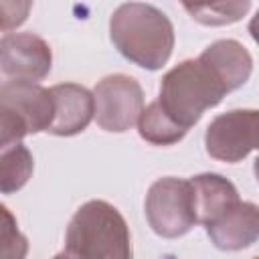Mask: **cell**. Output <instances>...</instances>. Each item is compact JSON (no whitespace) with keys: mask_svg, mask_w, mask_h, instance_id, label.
Instances as JSON below:
<instances>
[{"mask_svg":"<svg viewBox=\"0 0 259 259\" xmlns=\"http://www.w3.org/2000/svg\"><path fill=\"white\" fill-rule=\"evenodd\" d=\"M204 229L217 249L241 251L259 239V206L255 202L239 200Z\"/></svg>","mask_w":259,"mask_h":259,"instance_id":"cell-10","label":"cell"},{"mask_svg":"<svg viewBox=\"0 0 259 259\" xmlns=\"http://www.w3.org/2000/svg\"><path fill=\"white\" fill-rule=\"evenodd\" d=\"M227 93L229 89L217 71L198 57L178 63L162 77L160 97L156 101L178 127L188 132Z\"/></svg>","mask_w":259,"mask_h":259,"instance_id":"cell-2","label":"cell"},{"mask_svg":"<svg viewBox=\"0 0 259 259\" xmlns=\"http://www.w3.org/2000/svg\"><path fill=\"white\" fill-rule=\"evenodd\" d=\"M144 208L150 229L164 239H178L198 225L192 184L184 178H158L148 188Z\"/></svg>","mask_w":259,"mask_h":259,"instance_id":"cell-5","label":"cell"},{"mask_svg":"<svg viewBox=\"0 0 259 259\" xmlns=\"http://www.w3.org/2000/svg\"><path fill=\"white\" fill-rule=\"evenodd\" d=\"M109 36L123 59L148 71L162 69L174 49L170 18L144 2L119 4L109 18Z\"/></svg>","mask_w":259,"mask_h":259,"instance_id":"cell-1","label":"cell"},{"mask_svg":"<svg viewBox=\"0 0 259 259\" xmlns=\"http://www.w3.org/2000/svg\"><path fill=\"white\" fill-rule=\"evenodd\" d=\"M247 28H249L251 38H253V40L259 45V10H257V12H255V16L249 20V26H247Z\"/></svg>","mask_w":259,"mask_h":259,"instance_id":"cell-17","label":"cell"},{"mask_svg":"<svg viewBox=\"0 0 259 259\" xmlns=\"http://www.w3.org/2000/svg\"><path fill=\"white\" fill-rule=\"evenodd\" d=\"M253 259H259V257H253Z\"/></svg>","mask_w":259,"mask_h":259,"instance_id":"cell-20","label":"cell"},{"mask_svg":"<svg viewBox=\"0 0 259 259\" xmlns=\"http://www.w3.org/2000/svg\"><path fill=\"white\" fill-rule=\"evenodd\" d=\"M65 251L73 259H132L130 227L113 204L87 200L67 227Z\"/></svg>","mask_w":259,"mask_h":259,"instance_id":"cell-3","label":"cell"},{"mask_svg":"<svg viewBox=\"0 0 259 259\" xmlns=\"http://www.w3.org/2000/svg\"><path fill=\"white\" fill-rule=\"evenodd\" d=\"M184 10L204 26H223L241 20L251 8L249 0L239 2H184Z\"/></svg>","mask_w":259,"mask_h":259,"instance_id":"cell-15","label":"cell"},{"mask_svg":"<svg viewBox=\"0 0 259 259\" xmlns=\"http://www.w3.org/2000/svg\"><path fill=\"white\" fill-rule=\"evenodd\" d=\"M138 132H140L142 140H146L148 144H154V146H172V144H178L186 136V130L178 127L164 113V109L160 107L158 101H152L142 111V115L138 119Z\"/></svg>","mask_w":259,"mask_h":259,"instance_id":"cell-13","label":"cell"},{"mask_svg":"<svg viewBox=\"0 0 259 259\" xmlns=\"http://www.w3.org/2000/svg\"><path fill=\"white\" fill-rule=\"evenodd\" d=\"M95 121L101 130L121 134L127 132L144 111L142 85L123 73L107 75L93 87Z\"/></svg>","mask_w":259,"mask_h":259,"instance_id":"cell-6","label":"cell"},{"mask_svg":"<svg viewBox=\"0 0 259 259\" xmlns=\"http://www.w3.org/2000/svg\"><path fill=\"white\" fill-rule=\"evenodd\" d=\"M53 259H73V257H71V255H69L67 251H63V253H57V255H55Z\"/></svg>","mask_w":259,"mask_h":259,"instance_id":"cell-19","label":"cell"},{"mask_svg":"<svg viewBox=\"0 0 259 259\" xmlns=\"http://www.w3.org/2000/svg\"><path fill=\"white\" fill-rule=\"evenodd\" d=\"M2 217H4V227H2V241H4V259H24L28 251L26 239L20 235L16 229L14 217L10 210L2 204Z\"/></svg>","mask_w":259,"mask_h":259,"instance_id":"cell-16","label":"cell"},{"mask_svg":"<svg viewBox=\"0 0 259 259\" xmlns=\"http://www.w3.org/2000/svg\"><path fill=\"white\" fill-rule=\"evenodd\" d=\"M53 67V53L34 32H8L0 40V71L4 81L38 83Z\"/></svg>","mask_w":259,"mask_h":259,"instance_id":"cell-8","label":"cell"},{"mask_svg":"<svg viewBox=\"0 0 259 259\" xmlns=\"http://www.w3.org/2000/svg\"><path fill=\"white\" fill-rule=\"evenodd\" d=\"M55 117L51 89L38 83L4 81L0 87V148L20 144L24 136L47 132Z\"/></svg>","mask_w":259,"mask_h":259,"instance_id":"cell-4","label":"cell"},{"mask_svg":"<svg viewBox=\"0 0 259 259\" xmlns=\"http://www.w3.org/2000/svg\"><path fill=\"white\" fill-rule=\"evenodd\" d=\"M192 192H194V210L196 221L204 227L214 223L223 217L231 206H235L241 198L235 184L214 172H204L190 178Z\"/></svg>","mask_w":259,"mask_h":259,"instance_id":"cell-11","label":"cell"},{"mask_svg":"<svg viewBox=\"0 0 259 259\" xmlns=\"http://www.w3.org/2000/svg\"><path fill=\"white\" fill-rule=\"evenodd\" d=\"M198 57L204 59L217 71V75L227 85L229 93L243 87L249 81L251 71H253V59L249 51L235 38L214 40Z\"/></svg>","mask_w":259,"mask_h":259,"instance_id":"cell-12","label":"cell"},{"mask_svg":"<svg viewBox=\"0 0 259 259\" xmlns=\"http://www.w3.org/2000/svg\"><path fill=\"white\" fill-rule=\"evenodd\" d=\"M0 168H2V178H0V188L4 194L20 190L30 174H32V154L28 148L20 144H12L6 148H0Z\"/></svg>","mask_w":259,"mask_h":259,"instance_id":"cell-14","label":"cell"},{"mask_svg":"<svg viewBox=\"0 0 259 259\" xmlns=\"http://www.w3.org/2000/svg\"><path fill=\"white\" fill-rule=\"evenodd\" d=\"M253 174H255V178H257V182H259V158L253 162Z\"/></svg>","mask_w":259,"mask_h":259,"instance_id":"cell-18","label":"cell"},{"mask_svg":"<svg viewBox=\"0 0 259 259\" xmlns=\"http://www.w3.org/2000/svg\"><path fill=\"white\" fill-rule=\"evenodd\" d=\"M206 154L219 162L237 164L259 150V109H231L217 115L204 132Z\"/></svg>","mask_w":259,"mask_h":259,"instance_id":"cell-7","label":"cell"},{"mask_svg":"<svg viewBox=\"0 0 259 259\" xmlns=\"http://www.w3.org/2000/svg\"><path fill=\"white\" fill-rule=\"evenodd\" d=\"M51 95L55 101V117L47 130L49 134L63 138L77 136L95 117V99L87 87L77 83H59L51 87Z\"/></svg>","mask_w":259,"mask_h":259,"instance_id":"cell-9","label":"cell"}]
</instances>
